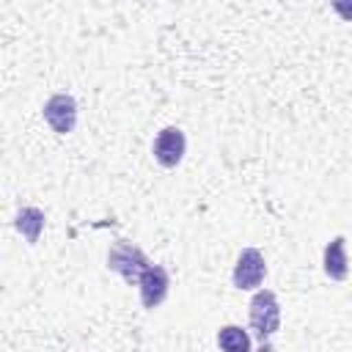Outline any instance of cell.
I'll list each match as a JSON object with an SVG mask.
<instances>
[{"label":"cell","mask_w":352,"mask_h":352,"mask_svg":"<svg viewBox=\"0 0 352 352\" xmlns=\"http://www.w3.org/2000/svg\"><path fill=\"white\" fill-rule=\"evenodd\" d=\"M250 327L258 336V346L270 349V338L280 327V305H278L275 292L258 289L253 294V300H250Z\"/></svg>","instance_id":"cell-1"},{"label":"cell","mask_w":352,"mask_h":352,"mask_svg":"<svg viewBox=\"0 0 352 352\" xmlns=\"http://www.w3.org/2000/svg\"><path fill=\"white\" fill-rule=\"evenodd\" d=\"M146 267H148L146 253H143L138 245H132V242L118 239V242L107 250V270L118 272L126 283H138V278H140V272H143Z\"/></svg>","instance_id":"cell-2"},{"label":"cell","mask_w":352,"mask_h":352,"mask_svg":"<svg viewBox=\"0 0 352 352\" xmlns=\"http://www.w3.org/2000/svg\"><path fill=\"white\" fill-rule=\"evenodd\" d=\"M264 275H267V264H264V256L258 248H242V253L236 256V264H234V286L239 292H253L264 283Z\"/></svg>","instance_id":"cell-3"},{"label":"cell","mask_w":352,"mask_h":352,"mask_svg":"<svg viewBox=\"0 0 352 352\" xmlns=\"http://www.w3.org/2000/svg\"><path fill=\"white\" fill-rule=\"evenodd\" d=\"M44 121L50 124L52 132L58 135H69L77 124V102L72 94H52L44 102Z\"/></svg>","instance_id":"cell-4"},{"label":"cell","mask_w":352,"mask_h":352,"mask_svg":"<svg viewBox=\"0 0 352 352\" xmlns=\"http://www.w3.org/2000/svg\"><path fill=\"white\" fill-rule=\"evenodd\" d=\"M138 289H140V302H143V308L154 311V308L162 305L165 297H168V289H170V275H168V270L160 267V264H148V267L140 272V278H138Z\"/></svg>","instance_id":"cell-5"},{"label":"cell","mask_w":352,"mask_h":352,"mask_svg":"<svg viewBox=\"0 0 352 352\" xmlns=\"http://www.w3.org/2000/svg\"><path fill=\"white\" fill-rule=\"evenodd\" d=\"M184 148H187V138H184V132L179 126L160 129L157 138H154V146H151L154 160L162 168H176L182 162V157H184Z\"/></svg>","instance_id":"cell-6"},{"label":"cell","mask_w":352,"mask_h":352,"mask_svg":"<svg viewBox=\"0 0 352 352\" xmlns=\"http://www.w3.org/2000/svg\"><path fill=\"white\" fill-rule=\"evenodd\" d=\"M322 270L330 280H344L346 272H349V264H346V239L344 236H333L327 245H324V253H322Z\"/></svg>","instance_id":"cell-7"},{"label":"cell","mask_w":352,"mask_h":352,"mask_svg":"<svg viewBox=\"0 0 352 352\" xmlns=\"http://www.w3.org/2000/svg\"><path fill=\"white\" fill-rule=\"evenodd\" d=\"M14 226L25 236L28 245H36L38 236H41V231H44V212L36 209V206H22L16 212V217H14Z\"/></svg>","instance_id":"cell-8"},{"label":"cell","mask_w":352,"mask_h":352,"mask_svg":"<svg viewBox=\"0 0 352 352\" xmlns=\"http://www.w3.org/2000/svg\"><path fill=\"white\" fill-rule=\"evenodd\" d=\"M217 346L226 349V352H248L250 349V336L236 324H226L217 333Z\"/></svg>","instance_id":"cell-9"},{"label":"cell","mask_w":352,"mask_h":352,"mask_svg":"<svg viewBox=\"0 0 352 352\" xmlns=\"http://www.w3.org/2000/svg\"><path fill=\"white\" fill-rule=\"evenodd\" d=\"M330 6L344 22H352V0H330Z\"/></svg>","instance_id":"cell-10"}]
</instances>
